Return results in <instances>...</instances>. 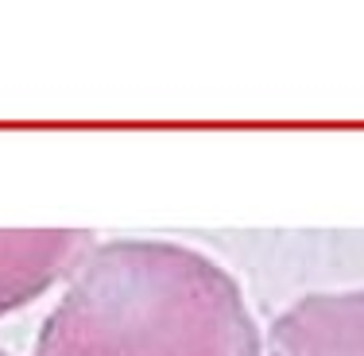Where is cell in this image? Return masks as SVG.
I'll list each match as a JSON object with an SVG mask.
<instances>
[{"instance_id":"277c9868","label":"cell","mask_w":364,"mask_h":356,"mask_svg":"<svg viewBox=\"0 0 364 356\" xmlns=\"http://www.w3.org/2000/svg\"><path fill=\"white\" fill-rule=\"evenodd\" d=\"M0 356H8V352H0Z\"/></svg>"},{"instance_id":"7a4b0ae2","label":"cell","mask_w":364,"mask_h":356,"mask_svg":"<svg viewBox=\"0 0 364 356\" xmlns=\"http://www.w3.org/2000/svg\"><path fill=\"white\" fill-rule=\"evenodd\" d=\"M93 252L82 229H0V318L66 283Z\"/></svg>"},{"instance_id":"3957f363","label":"cell","mask_w":364,"mask_h":356,"mask_svg":"<svg viewBox=\"0 0 364 356\" xmlns=\"http://www.w3.org/2000/svg\"><path fill=\"white\" fill-rule=\"evenodd\" d=\"M259 356H364V291H318L287 306Z\"/></svg>"},{"instance_id":"6da1fadb","label":"cell","mask_w":364,"mask_h":356,"mask_svg":"<svg viewBox=\"0 0 364 356\" xmlns=\"http://www.w3.org/2000/svg\"><path fill=\"white\" fill-rule=\"evenodd\" d=\"M245 291L175 240L93 244L43 321L31 356H259Z\"/></svg>"}]
</instances>
